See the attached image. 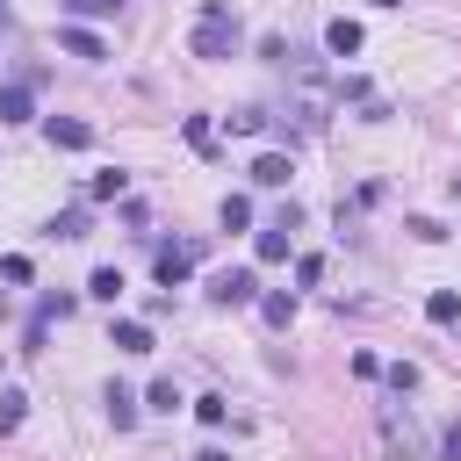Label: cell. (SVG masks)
I'll return each instance as SVG.
<instances>
[{"label":"cell","instance_id":"cell-13","mask_svg":"<svg viewBox=\"0 0 461 461\" xmlns=\"http://www.w3.org/2000/svg\"><path fill=\"white\" fill-rule=\"evenodd\" d=\"M86 295H94V303H115V295H122V274H115V267H94V274H86Z\"/></svg>","mask_w":461,"mask_h":461},{"label":"cell","instance_id":"cell-24","mask_svg":"<svg viewBox=\"0 0 461 461\" xmlns=\"http://www.w3.org/2000/svg\"><path fill=\"white\" fill-rule=\"evenodd\" d=\"M389 389H396V396H411V389H418V367H411V360H396V367H389Z\"/></svg>","mask_w":461,"mask_h":461},{"label":"cell","instance_id":"cell-28","mask_svg":"<svg viewBox=\"0 0 461 461\" xmlns=\"http://www.w3.org/2000/svg\"><path fill=\"white\" fill-rule=\"evenodd\" d=\"M447 454H454V461H461V418H454V432H447Z\"/></svg>","mask_w":461,"mask_h":461},{"label":"cell","instance_id":"cell-12","mask_svg":"<svg viewBox=\"0 0 461 461\" xmlns=\"http://www.w3.org/2000/svg\"><path fill=\"white\" fill-rule=\"evenodd\" d=\"M108 346H122V353H151V324H137V317H122V324L108 331Z\"/></svg>","mask_w":461,"mask_h":461},{"label":"cell","instance_id":"cell-15","mask_svg":"<svg viewBox=\"0 0 461 461\" xmlns=\"http://www.w3.org/2000/svg\"><path fill=\"white\" fill-rule=\"evenodd\" d=\"M130 194V173L115 166V173H94V202H122Z\"/></svg>","mask_w":461,"mask_h":461},{"label":"cell","instance_id":"cell-16","mask_svg":"<svg viewBox=\"0 0 461 461\" xmlns=\"http://www.w3.org/2000/svg\"><path fill=\"white\" fill-rule=\"evenodd\" d=\"M252 223V194H223V230H245Z\"/></svg>","mask_w":461,"mask_h":461},{"label":"cell","instance_id":"cell-17","mask_svg":"<svg viewBox=\"0 0 461 461\" xmlns=\"http://www.w3.org/2000/svg\"><path fill=\"white\" fill-rule=\"evenodd\" d=\"M50 238H86V209H65V216H50Z\"/></svg>","mask_w":461,"mask_h":461},{"label":"cell","instance_id":"cell-8","mask_svg":"<svg viewBox=\"0 0 461 461\" xmlns=\"http://www.w3.org/2000/svg\"><path fill=\"white\" fill-rule=\"evenodd\" d=\"M58 43H65L72 58H108V43H101L94 29H79V22H65V29H58Z\"/></svg>","mask_w":461,"mask_h":461},{"label":"cell","instance_id":"cell-11","mask_svg":"<svg viewBox=\"0 0 461 461\" xmlns=\"http://www.w3.org/2000/svg\"><path fill=\"white\" fill-rule=\"evenodd\" d=\"M29 115H36V101H29V79L0 86V122H29Z\"/></svg>","mask_w":461,"mask_h":461},{"label":"cell","instance_id":"cell-14","mask_svg":"<svg viewBox=\"0 0 461 461\" xmlns=\"http://www.w3.org/2000/svg\"><path fill=\"white\" fill-rule=\"evenodd\" d=\"M425 317H432V324H461V295H454V288H432Z\"/></svg>","mask_w":461,"mask_h":461},{"label":"cell","instance_id":"cell-21","mask_svg":"<svg viewBox=\"0 0 461 461\" xmlns=\"http://www.w3.org/2000/svg\"><path fill=\"white\" fill-rule=\"evenodd\" d=\"M230 130H238V137H259V130H267V115H259V108H238V115H230Z\"/></svg>","mask_w":461,"mask_h":461},{"label":"cell","instance_id":"cell-1","mask_svg":"<svg viewBox=\"0 0 461 461\" xmlns=\"http://www.w3.org/2000/svg\"><path fill=\"white\" fill-rule=\"evenodd\" d=\"M187 50H194V58H230V50H238V22H230L223 0H202V22H194V36H187Z\"/></svg>","mask_w":461,"mask_h":461},{"label":"cell","instance_id":"cell-25","mask_svg":"<svg viewBox=\"0 0 461 461\" xmlns=\"http://www.w3.org/2000/svg\"><path fill=\"white\" fill-rule=\"evenodd\" d=\"M223 411H230L223 396H194V418H202V425H223Z\"/></svg>","mask_w":461,"mask_h":461},{"label":"cell","instance_id":"cell-23","mask_svg":"<svg viewBox=\"0 0 461 461\" xmlns=\"http://www.w3.org/2000/svg\"><path fill=\"white\" fill-rule=\"evenodd\" d=\"M259 310H267V324H288V317H295V295H267Z\"/></svg>","mask_w":461,"mask_h":461},{"label":"cell","instance_id":"cell-2","mask_svg":"<svg viewBox=\"0 0 461 461\" xmlns=\"http://www.w3.org/2000/svg\"><path fill=\"white\" fill-rule=\"evenodd\" d=\"M382 439H389V454H403V461H418V454H425L418 418H411V411H396V403H382Z\"/></svg>","mask_w":461,"mask_h":461},{"label":"cell","instance_id":"cell-22","mask_svg":"<svg viewBox=\"0 0 461 461\" xmlns=\"http://www.w3.org/2000/svg\"><path fill=\"white\" fill-rule=\"evenodd\" d=\"M295 281H303V288H317V281H324V259H317V252H303V259H295Z\"/></svg>","mask_w":461,"mask_h":461},{"label":"cell","instance_id":"cell-4","mask_svg":"<svg viewBox=\"0 0 461 461\" xmlns=\"http://www.w3.org/2000/svg\"><path fill=\"white\" fill-rule=\"evenodd\" d=\"M209 295L216 303H252L259 281H252V267H223V274H209Z\"/></svg>","mask_w":461,"mask_h":461},{"label":"cell","instance_id":"cell-20","mask_svg":"<svg viewBox=\"0 0 461 461\" xmlns=\"http://www.w3.org/2000/svg\"><path fill=\"white\" fill-rule=\"evenodd\" d=\"M403 230H411V238H425V245H439V238H447V223H439V216H411Z\"/></svg>","mask_w":461,"mask_h":461},{"label":"cell","instance_id":"cell-29","mask_svg":"<svg viewBox=\"0 0 461 461\" xmlns=\"http://www.w3.org/2000/svg\"><path fill=\"white\" fill-rule=\"evenodd\" d=\"M194 461H230V454H223V447H209V454H194Z\"/></svg>","mask_w":461,"mask_h":461},{"label":"cell","instance_id":"cell-9","mask_svg":"<svg viewBox=\"0 0 461 461\" xmlns=\"http://www.w3.org/2000/svg\"><path fill=\"white\" fill-rule=\"evenodd\" d=\"M288 173H295V166H288L281 151H259V158H252V187H288Z\"/></svg>","mask_w":461,"mask_h":461},{"label":"cell","instance_id":"cell-3","mask_svg":"<svg viewBox=\"0 0 461 461\" xmlns=\"http://www.w3.org/2000/svg\"><path fill=\"white\" fill-rule=\"evenodd\" d=\"M194 259H202V245H158V259H151V274L173 288V281H187L194 274Z\"/></svg>","mask_w":461,"mask_h":461},{"label":"cell","instance_id":"cell-31","mask_svg":"<svg viewBox=\"0 0 461 461\" xmlns=\"http://www.w3.org/2000/svg\"><path fill=\"white\" fill-rule=\"evenodd\" d=\"M0 29H7V7H0Z\"/></svg>","mask_w":461,"mask_h":461},{"label":"cell","instance_id":"cell-27","mask_svg":"<svg viewBox=\"0 0 461 461\" xmlns=\"http://www.w3.org/2000/svg\"><path fill=\"white\" fill-rule=\"evenodd\" d=\"M151 411H180V389L173 382H151Z\"/></svg>","mask_w":461,"mask_h":461},{"label":"cell","instance_id":"cell-19","mask_svg":"<svg viewBox=\"0 0 461 461\" xmlns=\"http://www.w3.org/2000/svg\"><path fill=\"white\" fill-rule=\"evenodd\" d=\"M58 7H65V14H72V22H86V14H115V7H122V0H58Z\"/></svg>","mask_w":461,"mask_h":461},{"label":"cell","instance_id":"cell-7","mask_svg":"<svg viewBox=\"0 0 461 461\" xmlns=\"http://www.w3.org/2000/svg\"><path fill=\"white\" fill-rule=\"evenodd\" d=\"M324 50H331V58H353V50H360V22L331 14V22H324Z\"/></svg>","mask_w":461,"mask_h":461},{"label":"cell","instance_id":"cell-18","mask_svg":"<svg viewBox=\"0 0 461 461\" xmlns=\"http://www.w3.org/2000/svg\"><path fill=\"white\" fill-rule=\"evenodd\" d=\"M22 411H29V396H22V389H7V396H0V432H14V425H22Z\"/></svg>","mask_w":461,"mask_h":461},{"label":"cell","instance_id":"cell-26","mask_svg":"<svg viewBox=\"0 0 461 461\" xmlns=\"http://www.w3.org/2000/svg\"><path fill=\"white\" fill-rule=\"evenodd\" d=\"M187 144H194V151H209V144H216V137H209V115H187Z\"/></svg>","mask_w":461,"mask_h":461},{"label":"cell","instance_id":"cell-10","mask_svg":"<svg viewBox=\"0 0 461 461\" xmlns=\"http://www.w3.org/2000/svg\"><path fill=\"white\" fill-rule=\"evenodd\" d=\"M101 403H108V425H115V432H130V425H137V396H130L122 382H108V396H101Z\"/></svg>","mask_w":461,"mask_h":461},{"label":"cell","instance_id":"cell-5","mask_svg":"<svg viewBox=\"0 0 461 461\" xmlns=\"http://www.w3.org/2000/svg\"><path fill=\"white\" fill-rule=\"evenodd\" d=\"M288 230H295V209H281V216H274V223L252 238V252H259L267 267H274V259H288Z\"/></svg>","mask_w":461,"mask_h":461},{"label":"cell","instance_id":"cell-6","mask_svg":"<svg viewBox=\"0 0 461 461\" xmlns=\"http://www.w3.org/2000/svg\"><path fill=\"white\" fill-rule=\"evenodd\" d=\"M43 130H50V151H86V144H94V130H86L79 115H50Z\"/></svg>","mask_w":461,"mask_h":461},{"label":"cell","instance_id":"cell-30","mask_svg":"<svg viewBox=\"0 0 461 461\" xmlns=\"http://www.w3.org/2000/svg\"><path fill=\"white\" fill-rule=\"evenodd\" d=\"M375 7H403V0H375Z\"/></svg>","mask_w":461,"mask_h":461}]
</instances>
